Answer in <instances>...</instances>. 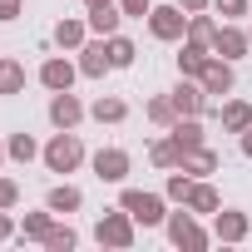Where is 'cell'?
<instances>
[{"instance_id":"7a4b0ae2","label":"cell","mask_w":252,"mask_h":252,"mask_svg":"<svg viewBox=\"0 0 252 252\" xmlns=\"http://www.w3.org/2000/svg\"><path fill=\"white\" fill-rule=\"evenodd\" d=\"M163 232H168V242H173V247H188V252L213 247V227H203V222H198V213H193V208H183V203H178V213H168V218H163Z\"/></svg>"},{"instance_id":"e575fe53","label":"cell","mask_w":252,"mask_h":252,"mask_svg":"<svg viewBox=\"0 0 252 252\" xmlns=\"http://www.w3.org/2000/svg\"><path fill=\"white\" fill-rule=\"evenodd\" d=\"M20 10H25V0H0V25L20 20Z\"/></svg>"},{"instance_id":"83f0119b","label":"cell","mask_w":252,"mask_h":252,"mask_svg":"<svg viewBox=\"0 0 252 252\" xmlns=\"http://www.w3.org/2000/svg\"><path fill=\"white\" fill-rule=\"evenodd\" d=\"M109 60H114V69H129V64L139 60V45L119 30V35H109Z\"/></svg>"},{"instance_id":"e0dca14e","label":"cell","mask_w":252,"mask_h":252,"mask_svg":"<svg viewBox=\"0 0 252 252\" xmlns=\"http://www.w3.org/2000/svg\"><path fill=\"white\" fill-rule=\"evenodd\" d=\"M208 60H213V50H208V45L183 40V50H178V74H183V79H198V74L208 69Z\"/></svg>"},{"instance_id":"cb8c5ba5","label":"cell","mask_w":252,"mask_h":252,"mask_svg":"<svg viewBox=\"0 0 252 252\" xmlns=\"http://www.w3.org/2000/svg\"><path fill=\"white\" fill-rule=\"evenodd\" d=\"M178 158H183V149H178V144H173V134L163 129V139H154V144H149V163H154V168H163V173H173V168H178Z\"/></svg>"},{"instance_id":"d4e9b609","label":"cell","mask_w":252,"mask_h":252,"mask_svg":"<svg viewBox=\"0 0 252 252\" xmlns=\"http://www.w3.org/2000/svg\"><path fill=\"white\" fill-rule=\"evenodd\" d=\"M55 218H60V213H50V208H40V213H25V222H20V242H40V247H45V237H50Z\"/></svg>"},{"instance_id":"b9f144b4","label":"cell","mask_w":252,"mask_h":252,"mask_svg":"<svg viewBox=\"0 0 252 252\" xmlns=\"http://www.w3.org/2000/svg\"><path fill=\"white\" fill-rule=\"evenodd\" d=\"M0 64H5V55H0Z\"/></svg>"},{"instance_id":"484cf974","label":"cell","mask_w":252,"mask_h":252,"mask_svg":"<svg viewBox=\"0 0 252 252\" xmlns=\"http://www.w3.org/2000/svg\"><path fill=\"white\" fill-rule=\"evenodd\" d=\"M0 94H5V99L25 94V64L10 60V55H5V64H0Z\"/></svg>"},{"instance_id":"f35d334b","label":"cell","mask_w":252,"mask_h":252,"mask_svg":"<svg viewBox=\"0 0 252 252\" xmlns=\"http://www.w3.org/2000/svg\"><path fill=\"white\" fill-rule=\"evenodd\" d=\"M94 5H109V0H84V10H94Z\"/></svg>"},{"instance_id":"4fadbf2b","label":"cell","mask_w":252,"mask_h":252,"mask_svg":"<svg viewBox=\"0 0 252 252\" xmlns=\"http://www.w3.org/2000/svg\"><path fill=\"white\" fill-rule=\"evenodd\" d=\"M198 84L208 89V99H213V94H232V89H237V69H232V60L213 55V60H208V69L198 74Z\"/></svg>"},{"instance_id":"60d3db41","label":"cell","mask_w":252,"mask_h":252,"mask_svg":"<svg viewBox=\"0 0 252 252\" xmlns=\"http://www.w3.org/2000/svg\"><path fill=\"white\" fill-rule=\"evenodd\" d=\"M247 55H252V30H247Z\"/></svg>"},{"instance_id":"d6986e66","label":"cell","mask_w":252,"mask_h":252,"mask_svg":"<svg viewBox=\"0 0 252 252\" xmlns=\"http://www.w3.org/2000/svg\"><path fill=\"white\" fill-rule=\"evenodd\" d=\"M183 208H193L198 218H213L218 208H222V198H218V188L208 183V178H193V193H188V203Z\"/></svg>"},{"instance_id":"30bf717a","label":"cell","mask_w":252,"mask_h":252,"mask_svg":"<svg viewBox=\"0 0 252 252\" xmlns=\"http://www.w3.org/2000/svg\"><path fill=\"white\" fill-rule=\"evenodd\" d=\"M252 232V218L242 208H218L213 213V242H247Z\"/></svg>"},{"instance_id":"74e56055","label":"cell","mask_w":252,"mask_h":252,"mask_svg":"<svg viewBox=\"0 0 252 252\" xmlns=\"http://www.w3.org/2000/svg\"><path fill=\"white\" fill-rule=\"evenodd\" d=\"M237 149H242V158H252V129H242V134H237Z\"/></svg>"},{"instance_id":"9a60e30c","label":"cell","mask_w":252,"mask_h":252,"mask_svg":"<svg viewBox=\"0 0 252 252\" xmlns=\"http://www.w3.org/2000/svg\"><path fill=\"white\" fill-rule=\"evenodd\" d=\"M89 40V20H79V15H64L60 25H55V45L64 50V55H79V45Z\"/></svg>"},{"instance_id":"f1b7e54d","label":"cell","mask_w":252,"mask_h":252,"mask_svg":"<svg viewBox=\"0 0 252 252\" xmlns=\"http://www.w3.org/2000/svg\"><path fill=\"white\" fill-rule=\"evenodd\" d=\"M213 35H218V20H213L208 10L188 15V35H183V40H198V45H208V50H213Z\"/></svg>"},{"instance_id":"836d02e7","label":"cell","mask_w":252,"mask_h":252,"mask_svg":"<svg viewBox=\"0 0 252 252\" xmlns=\"http://www.w3.org/2000/svg\"><path fill=\"white\" fill-rule=\"evenodd\" d=\"M119 10L129 15V20H149V10H154V0H119Z\"/></svg>"},{"instance_id":"d590c367","label":"cell","mask_w":252,"mask_h":252,"mask_svg":"<svg viewBox=\"0 0 252 252\" xmlns=\"http://www.w3.org/2000/svg\"><path fill=\"white\" fill-rule=\"evenodd\" d=\"M10 237H20V227H15V218L0 208V242H10Z\"/></svg>"},{"instance_id":"3957f363","label":"cell","mask_w":252,"mask_h":252,"mask_svg":"<svg viewBox=\"0 0 252 252\" xmlns=\"http://www.w3.org/2000/svg\"><path fill=\"white\" fill-rule=\"evenodd\" d=\"M119 208L129 213L139 227H163V218H168V198L163 193H149V188H124L119 193Z\"/></svg>"},{"instance_id":"603a6c76","label":"cell","mask_w":252,"mask_h":252,"mask_svg":"<svg viewBox=\"0 0 252 252\" xmlns=\"http://www.w3.org/2000/svg\"><path fill=\"white\" fill-rule=\"evenodd\" d=\"M5 154H10V163H20V168H25V163H35V158L45 154V144H35V134H25V129H20V134H10V139H5Z\"/></svg>"},{"instance_id":"52a82bcc","label":"cell","mask_w":252,"mask_h":252,"mask_svg":"<svg viewBox=\"0 0 252 252\" xmlns=\"http://www.w3.org/2000/svg\"><path fill=\"white\" fill-rule=\"evenodd\" d=\"M50 124H55V129H79V124H84V104H79V94L74 89H60V94H50Z\"/></svg>"},{"instance_id":"ba28073f","label":"cell","mask_w":252,"mask_h":252,"mask_svg":"<svg viewBox=\"0 0 252 252\" xmlns=\"http://www.w3.org/2000/svg\"><path fill=\"white\" fill-rule=\"evenodd\" d=\"M213 55H222V60H252L247 55V30H242V20H222L218 25V35H213Z\"/></svg>"},{"instance_id":"44dd1931","label":"cell","mask_w":252,"mask_h":252,"mask_svg":"<svg viewBox=\"0 0 252 252\" xmlns=\"http://www.w3.org/2000/svg\"><path fill=\"white\" fill-rule=\"evenodd\" d=\"M218 119H222V134H242V129H252V104L247 99H227L218 109Z\"/></svg>"},{"instance_id":"4316f807","label":"cell","mask_w":252,"mask_h":252,"mask_svg":"<svg viewBox=\"0 0 252 252\" xmlns=\"http://www.w3.org/2000/svg\"><path fill=\"white\" fill-rule=\"evenodd\" d=\"M144 114H149L154 129H173V119H178V109H173V99H168V94H154V99L144 104Z\"/></svg>"},{"instance_id":"5b68a950","label":"cell","mask_w":252,"mask_h":252,"mask_svg":"<svg viewBox=\"0 0 252 252\" xmlns=\"http://www.w3.org/2000/svg\"><path fill=\"white\" fill-rule=\"evenodd\" d=\"M149 35L158 40V45H183V35H188V10L178 5H154L149 10Z\"/></svg>"},{"instance_id":"d6a6232c","label":"cell","mask_w":252,"mask_h":252,"mask_svg":"<svg viewBox=\"0 0 252 252\" xmlns=\"http://www.w3.org/2000/svg\"><path fill=\"white\" fill-rule=\"evenodd\" d=\"M0 208H5V213L20 208V183H15L10 173H0Z\"/></svg>"},{"instance_id":"6da1fadb","label":"cell","mask_w":252,"mask_h":252,"mask_svg":"<svg viewBox=\"0 0 252 252\" xmlns=\"http://www.w3.org/2000/svg\"><path fill=\"white\" fill-rule=\"evenodd\" d=\"M84 158H89V154H84V144H79L74 129H55L50 144H45V154H40V163H45L50 173H79Z\"/></svg>"},{"instance_id":"ac0fdd59","label":"cell","mask_w":252,"mask_h":252,"mask_svg":"<svg viewBox=\"0 0 252 252\" xmlns=\"http://www.w3.org/2000/svg\"><path fill=\"white\" fill-rule=\"evenodd\" d=\"M45 208H50V213H60V218H69V213H79V208H84V193H79L74 183H55V188L45 193Z\"/></svg>"},{"instance_id":"1f68e13d","label":"cell","mask_w":252,"mask_h":252,"mask_svg":"<svg viewBox=\"0 0 252 252\" xmlns=\"http://www.w3.org/2000/svg\"><path fill=\"white\" fill-rule=\"evenodd\" d=\"M213 10H218L222 20H247V15H252V0H213Z\"/></svg>"},{"instance_id":"9c48e42d","label":"cell","mask_w":252,"mask_h":252,"mask_svg":"<svg viewBox=\"0 0 252 252\" xmlns=\"http://www.w3.org/2000/svg\"><path fill=\"white\" fill-rule=\"evenodd\" d=\"M74 79H79V60H69V55H50V60L40 64V84H45L50 94L74 89Z\"/></svg>"},{"instance_id":"ab89813d","label":"cell","mask_w":252,"mask_h":252,"mask_svg":"<svg viewBox=\"0 0 252 252\" xmlns=\"http://www.w3.org/2000/svg\"><path fill=\"white\" fill-rule=\"evenodd\" d=\"M5 158H10V154H5V139H0V163H5Z\"/></svg>"},{"instance_id":"8992f818","label":"cell","mask_w":252,"mask_h":252,"mask_svg":"<svg viewBox=\"0 0 252 252\" xmlns=\"http://www.w3.org/2000/svg\"><path fill=\"white\" fill-rule=\"evenodd\" d=\"M89 168H94V178L99 183H124V178H129L134 173V158H129V149H99L94 158H89Z\"/></svg>"},{"instance_id":"ffe728a7","label":"cell","mask_w":252,"mask_h":252,"mask_svg":"<svg viewBox=\"0 0 252 252\" xmlns=\"http://www.w3.org/2000/svg\"><path fill=\"white\" fill-rule=\"evenodd\" d=\"M173 144L178 149H198V144H208V134H203V119L198 114H183V119H173Z\"/></svg>"},{"instance_id":"8fae6325","label":"cell","mask_w":252,"mask_h":252,"mask_svg":"<svg viewBox=\"0 0 252 252\" xmlns=\"http://www.w3.org/2000/svg\"><path fill=\"white\" fill-rule=\"evenodd\" d=\"M109 69H114V60H109V40H104V35L84 40V45H79V74H84V79H104Z\"/></svg>"},{"instance_id":"8d00e7d4","label":"cell","mask_w":252,"mask_h":252,"mask_svg":"<svg viewBox=\"0 0 252 252\" xmlns=\"http://www.w3.org/2000/svg\"><path fill=\"white\" fill-rule=\"evenodd\" d=\"M178 5H183L188 15H198V10H213V0H178Z\"/></svg>"},{"instance_id":"7402d4cb","label":"cell","mask_w":252,"mask_h":252,"mask_svg":"<svg viewBox=\"0 0 252 252\" xmlns=\"http://www.w3.org/2000/svg\"><path fill=\"white\" fill-rule=\"evenodd\" d=\"M89 119H94V124H124V119H129V104H124L119 94H99V99L89 104Z\"/></svg>"},{"instance_id":"2e32d148","label":"cell","mask_w":252,"mask_h":252,"mask_svg":"<svg viewBox=\"0 0 252 252\" xmlns=\"http://www.w3.org/2000/svg\"><path fill=\"white\" fill-rule=\"evenodd\" d=\"M84 20H89V35H104V40H109V35H119L124 10H119V0H109V5H94Z\"/></svg>"},{"instance_id":"4dcf8cb0","label":"cell","mask_w":252,"mask_h":252,"mask_svg":"<svg viewBox=\"0 0 252 252\" xmlns=\"http://www.w3.org/2000/svg\"><path fill=\"white\" fill-rule=\"evenodd\" d=\"M188 193H193V178H188L183 168H173L168 183H163V198H168V203H188Z\"/></svg>"},{"instance_id":"f546056e","label":"cell","mask_w":252,"mask_h":252,"mask_svg":"<svg viewBox=\"0 0 252 252\" xmlns=\"http://www.w3.org/2000/svg\"><path fill=\"white\" fill-rule=\"evenodd\" d=\"M74 247H79V232L55 218V227H50V237H45V252H74Z\"/></svg>"},{"instance_id":"7c38bea8","label":"cell","mask_w":252,"mask_h":252,"mask_svg":"<svg viewBox=\"0 0 252 252\" xmlns=\"http://www.w3.org/2000/svg\"><path fill=\"white\" fill-rule=\"evenodd\" d=\"M168 99H173L178 119H183V114H198V119L208 114V89H203L198 79H183V74H178V84L168 89Z\"/></svg>"},{"instance_id":"277c9868","label":"cell","mask_w":252,"mask_h":252,"mask_svg":"<svg viewBox=\"0 0 252 252\" xmlns=\"http://www.w3.org/2000/svg\"><path fill=\"white\" fill-rule=\"evenodd\" d=\"M94 242L99 247H114V252H129L139 242V222L124 213V208H109L99 222H94Z\"/></svg>"},{"instance_id":"5bb4252c","label":"cell","mask_w":252,"mask_h":252,"mask_svg":"<svg viewBox=\"0 0 252 252\" xmlns=\"http://www.w3.org/2000/svg\"><path fill=\"white\" fill-rule=\"evenodd\" d=\"M178 168L188 173V178H213L222 163H218V154L208 149V144H198V149H183V158H178Z\"/></svg>"}]
</instances>
